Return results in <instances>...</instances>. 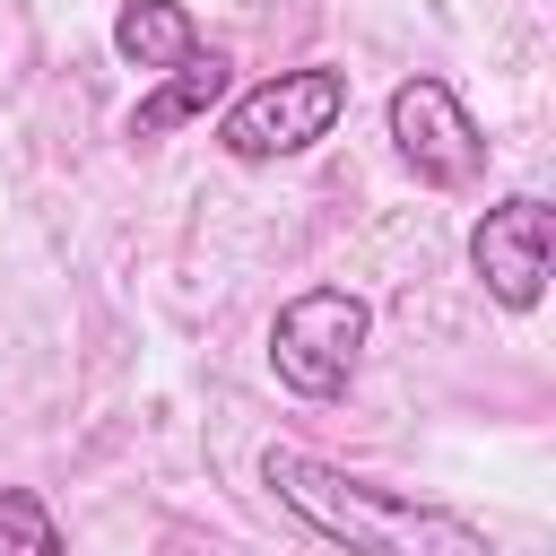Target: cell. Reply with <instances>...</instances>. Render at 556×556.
Segmentation results:
<instances>
[{
	"label": "cell",
	"instance_id": "obj_1",
	"mask_svg": "<svg viewBox=\"0 0 556 556\" xmlns=\"http://www.w3.org/2000/svg\"><path fill=\"white\" fill-rule=\"evenodd\" d=\"M261 486L339 556H495V530H478L469 513L408 495V486H382V478H356L304 443H269Z\"/></svg>",
	"mask_w": 556,
	"mask_h": 556
},
{
	"label": "cell",
	"instance_id": "obj_2",
	"mask_svg": "<svg viewBox=\"0 0 556 556\" xmlns=\"http://www.w3.org/2000/svg\"><path fill=\"white\" fill-rule=\"evenodd\" d=\"M339 122H348V70L339 61H295V70H269V78H252L217 104V148L235 165H295Z\"/></svg>",
	"mask_w": 556,
	"mask_h": 556
},
{
	"label": "cell",
	"instance_id": "obj_3",
	"mask_svg": "<svg viewBox=\"0 0 556 556\" xmlns=\"http://www.w3.org/2000/svg\"><path fill=\"white\" fill-rule=\"evenodd\" d=\"M365 348H374V304L356 287H295L269 313V374L295 400H348Z\"/></svg>",
	"mask_w": 556,
	"mask_h": 556
},
{
	"label": "cell",
	"instance_id": "obj_4",
	"mask_svg": "<svg viewBox=\"0 0 556 556\" xmlns=\"http://www.w3.org/2000/svg\"><path fill=\"white\" fill-rule=\"evenodd\" d=\"M382 130H391V156L408 165L417 191H469L486 174V130L460 104V87L434 78V70H408L382 96Z\"/></svg>",
	"mask_w": 556,
	"mask_h": 556
},
{
	"label": "cell",
	"instance_id": "obj_5",
	"mask_svg": "<svg viewBox=\"0 0 556 556\" xmlns=\"http://www.w3.org/2000/svg\"><path fill=\"white\" fill-rule=\"evenodd\" d=\"M469 278L486 287V304L539 313V295H547V200L539 191H504L495 208H478V226H469Z\"/></svg>",
	"mask_w": 556,
	"mask_h": 556
},
{
	"label": "cell",
	"instance_id": "obj_6",
	"mask_svg": "<svg viewBox=\"0 0 556 556\" xmlns=\"http://www.w3.org/2000/svg\"><path fill=\"white\" fill-rule=\"evenodd\" d=\"M235 96V61L208 43L200 61H182V70H165L139 104H130V122H122V139L130 148H156V139H174V130H191V122H208L217 104Z\"/></svg>",
	"mask_w": 556,
	"mask_h": 556
},
{
	"label": "cell",
	"instance_id": "obj_7",
	"mask_svg": "<svg viewBox=\"0 0 556 556\" xmlns=\"http://www.w3.org/2000/svg\"><path fill=\"white\" fill-rule=\"evenodd\" d=\"M113 52H122L130 70L165 78V70L200 61L208 43H200V17H191L182 0H122V9H113Z\"/></svg>",
	"mask_w": 556,
	"mask_h": 556
},
{
	"label": "cell",
	"instance_id": "obj_8",
	"mask_svg": "<svg viewBox=\"0 0 556 556\" xmlns=\"http://www.w3.org/2000/svg\"><path fill=\"white\" fill-rule=\"evenodd\" d=\"M0 556H70V539L35 486H0Z\"/></svg>",
	"mask_w": 556,
	"mask_h": 556
}]
</instances>
